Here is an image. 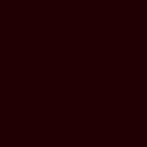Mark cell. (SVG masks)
Here are the masks:
<instances>
[]
</instances>
